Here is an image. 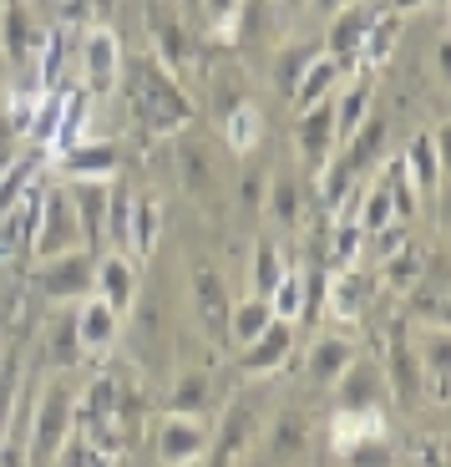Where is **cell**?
<instances>
[{
	"instance_id": "cell-20",
	"label": "cell",
	"mask_w": 451,
	"mask_h": 467,
	"mask_svg": "<svg viewBox=\"0 0 451 467\" xmlns=\"http://www.w3.org/2000/svg\"><path fill=\"white\" fill-rule=\"evenodd\" d=\"M365 300H371V275H360L355 265L335 269L324 280V305H330V320H340V326H355L365 316Z\"/></svg>"
},
{
	"instance_id": "cell-19",
	"label": "cell",
	"mask_w": 451,
	"mask_h": 467,
	"mask_svg": "<svg viewBox=\"0 0 451 467\" xmlns=\"http://www.w3.org/2000/svg\"><path fill=\"white\" fill-rule=\"evenodd\" d=\"M92 295H102L117 316L138 310V265H132V254H117V249L97 254V290Z\"/></svg>"
},
{
	"instance_id": "cell-3",
	"label": "cell",
	"mask_w": 451,
	"mask_h": 467,
	"mask_svg": "<svg viewBox=\"0 0 451 467\" xmlns=\"http://www.w3.org/2000/svg\"><path fill=\"white\" fill-rule=\"evenodd\" d=\"M310 452H314L310 417H304L300 407H284V411H274V421L264 427V437L249 447L243 467H304Z\"/></svg>"
},
{
	"instance_id": "cell-41",
	"label": "cell",
	"mask_w": 451,
	"mask_h": 467,
	"mask_svg": "<svg viewBox=\"0 0 451 467\" xmlns=\"http://www.w3.org/2000/svg\"><path fill=\"white\" fill-rule=\"evenodd\" d=\"M385 432V411H335L330 417V447H345L355 437H381Z\"/></svg>"
},
{
	"instance_id": "cell-57",
	"label": "cell",
	"mask_w": 451,
	"mask_h": 467,
	"mask_svg": "<svg viewBox=\"0 0 451 467\" xmlns=\"http://www.w3.org/2000/svg\"><path fill=\"white\" fill-rule=\"evenodd\" d=\"M183 5H203V0H183Z\"/></svg>"
},
{
	"instance_id": "cell-2",
	"label": "cell",
	"mask_w": 451,
	"mask_h": 467,
	"mask_svg": "<svg viewBox=\"0 0 451 467\" xmlns=\"http://www.w3.org/2000/svg\"><path fill=\"white\" fill-rule=\"evenodd\" d=\"M71 427H77V397L71 386L61 381H46V391L36 397L31 407V437H26V467H51L56 452L67 447Z\"/></svg>"
},
{
	"instance_id": "cell-46",
	"label": "cell",
	"mask_w": 451,
	"mask_h": 467,
	"mask_svg": "<svg viewBox=\"0 0 451 467\" xmlns=\"http://www.w3.org/2000/svg\"><path fill=\"white\" fill-rule=\"evenodd\" d=\"M36 97H41V87H15L11 97H5V128L15 132V138H26V128H31V112H36Z\"/></svg>"
},
{
	"instance_id": "cell-40",
	"label": "cell",
	"mask_w": 451,
	"mask_h": 467,
	"mask_svg": "<svg viewBox=\"0 0 451 467\" xmlns=\"http://www.w3.org/2000/svg\"><path fill=\"white\" fill-rule=\"evenodd\" d=\"M148 26H152V57H158L168 71H178V67L188 61V36H183V26L168 21V16H158V11L148 16Z\"/></svg>"
},
{
	"instance_id": "cell-29",
	"label": "cell",
	"mask_w": 451,
	"mask_h": 467,
	"mask_svg": "<svg viewBox=\"0 0 451 467\" xmlns=\"http://www.w3.org/2000/svg\"><path fill=\"white\" fill-rule=\"evenodd\" d=\"M320 41H290V47H279L274 67H269V82H274L279 97H294V87H300V77L310 71V61L320 57Z\"/></svg>"
},
{
	"instance_id": "cell-47",
	"label": "cell",
	"mask_w": 451,
	"mask_h": 467,
	"mask_svg": "<svg viewBox=\"0 0 451 467\" xmlns=\"http://www.w3.org/2000/svg\"><path fill=\"white\" fill-rule=\"evenodd\" d=\"M203 11H209V26L219 41H233L239 36V21H243V0H203Z\"/></svg>"
},
{
	"instance_id": "cell-48",
	"label": "cell",
	"mask_w": 451,
	"mask_h": 467,
	"mask_svg": "<svg viewBox=\"0 0 451 467\" xmlns=\"http://www.w3.org/2000/svg\"><path fill=\"white\" fill-rule=\"evenodd\" d=\"M15 386H21V366L0 361V437H5V427H11V407H15Z\"/></svg>"
},
{
	"instance_id": "cell-42",
	"label": "cell",
	"mask_w": 451,
	"mask_h": 467,
	"mask_svg": "<svg viewBox=\"0 0 451 467\" xmlns=\"http://www.w3.org/2000/svg\"><path fill=\"white\" fill-rule=\"evenodd\" d=\"M279 275H284V259H279L274 244H254V259H249V295H264L279 285Z\"/></svg>"
},
{
	"instance_id": "cell-56",
	"label": "cell",
	"mask_w": 451,
	"mask_h": 467,
	"mask_svg": "<svg viewBox=\"0 0 451 467\" xmlns=\"http://www.w3.org/2000/svg\"><path fill=\"white\" fill-rule=\"evenodd\" d=\"M5 71H11V67H5V57H0V77H5Z\"/></svg>"
},
{
	"instance_id": "cell-51",
	"label": "cell",
	"mask_w": 451,
	"mask_h": 467,
	"mask_svg": "<svg viewBox=\"0 0 451 467\" xmlns=\"http://www.w3.org/2000/svg\"><path fill=\"white\" fill-rule=\"evenodd\" d=\"M416 452H421V457H416L421 467H446V457H441V442H421Z\"/></svg>"
},
{
	"instance_id": "cell-52",
	"label": "cell",
	"mask_w": 451,
	"mask_h": 467,
	"mask_svg": "<svg viewBox=\"0 0 451 467\" xmlns=\"http://www.w3.org/2000/svg\"><path fill=\"white\" fill-rule=\"evenodd\" d=\"M340 5H355V0H304V11H320V16H335Z\"/></svg>"
},
{
	"instance_id": "cell-21",
	"label": "cell",
	"mask_w": 451,
	"mask_h": 467,
	"mask_svg": "<svg viewBox=\"0 0 451 467\" xmlns=\"http://www.w3.org/2000/svg\"><path fill=\"white\" fill-rule=\"evenodd\" d=\"M350 361H355V340L330 330V336H320L310 346V356H304V376H310V386H335Z\"/></svg>"
},
{
	"instance_id": "cell-10",
	"label": "cell",
	"mask_w": 451,
	"mask_h": 467,
	"mask_svg": "<svg viewBox=\"0 0 451 467\" xmlns=\"http://www.w3.org/2000/svg\"><path fill=\"white\" fill-rule=\"evenodd\" d=\"M411 350H416L421 386L431 391L436 407H446V376H451V336H446V326H416L411 330Z\"/></svg>"
},
{
	"instance_id": "cell-45",
	"label": "cell",
	"mask_w": 451,
	"mask_h": 467,
	"mask_svg": "<svg viewBox=\"0 0 451 467\" xmlns=\"http://www.w3.org/2000/svg\"><path fill=\"white\" fill-rule=\"evenodd\" d=\"M51 361H56L61 371L81 361V346H77V310H71V316H61L56 326H51Z\"/></svg>"
},
{
	"instance_id": "cell-16",
	"label": "cell",
	"mask_w": 451,
	"mask_h": 467,
	"mask_svg": "<svg viewBox=\"0 0 451 467\" xmlns=\"http://www.w3.org/2000/svg\"><path fill=\"white\" fill-rule=\"evenodd\" d=\"M294 350V326L290 320H269V330H259L249 346H239V371L243 376H269L290 361Z\"/></svg>"
},
{
	"instance_id": "cell-35",
	"label": "cell",
	"mask_w": 451,
	"mask_h": 467,
	"mask_svg": "<svg viewBox=\"0 0 451 467\" xmlns=\"http://www.w3.org/2000/svg\"><path fill=\"white\" fill-rule=\"evenodd\" d=\"M178 168H183V188L193 193V199H209L213 193V158L209 148L198 138H183L178 142Z\"/></svg>"
},
{
	"instance_id": "cell-1",
	"label": "cell",
	"mask_w": 451,
	"mask_h": 467,
	"mask_svg": "<svg viewBox=\"0 0 451 467\" xmlns=\"http://www.w3.org/2000/svg\"><path fill=\"white\" fill-rule=\"evenodd\" d=\"M132 112H138V122L148 132H183L188 122H193V102H188V92L178 87V71H168L158 57H138L132 61Z\"/></svg>"
},
{
	"instance_id": "cell-15",
	"label": "cell",
	"mask_w": 451,
	"mask_h": 467,
	"mask_svg": "<svg viewBox=\"0 0 451 467\" xmlns=\"http://www.w3.org/2000/svg\"><path fill=\"white\" fill-rule=\"evenodd\" d=\"M117 340V310L102 300V295H87L77 300V346H81V361H102Z\"/></svg>"
},
{
	"instance_id": "cell-44",
	"label": "cell",
	"mask_w": 451,
	"mask_h": 467,
	"mask_svg": "<svg viewBox=\"0 0 451 467\" xmlns=\"http://www.w3.org/2000/svg\"><path fill=\"white\" fill-rule=\"evenodd\" d=\"M416 275H421V254H416L411 244L395 249L391 259H381V280L391 285V290H405V285H416Z\"/></svg>"
},
{
	"instance_id": "cell-11",
	"label": "cell",
	"mask_w": 451,
	"mask_h": 467,
	"mask_svg": "<svg viewBox=\"0 0 451 467\" xmlns=\"http://www.w3.org/2000/svg\"><path fill=\"white\" fill-rule=\"evenodd\" d=\"M335 411H385V376H381V361H350L345 376H340L335 386Z\"/></svg>"
},
{
	"instance_id": "cell-17",
	"label": "cell",
	"mask_w": 451,
	"mask_h": 467,
	"mask_svg": "<svg viewBox=\"0 0 451 467\" xmlns=\"http://www.w3.org/2000/svg\"><path fill=\"white\" fill-rule=\"evenodd\" d=\"M61 158V173L67 178H117V168H122V142H112V138H81V142H71V148H61L56 152Z\"/></svg>"
},
{
	"instance_id": "cell-33",
	"label": "cell",
	"mask_w": 451,
	"mask_h": 467,
	"mask_svg": "<svg viewBox=\"0 0 451 467\" xmlns=\"http://www.w3.org/2000/svg\"><path fill=\"white\" fill-rule=\"evenodd\" d=\"M274 310H269L264 295H249V300H233L229 305V346H249L259 330H269Z\"/></svg>"
},
{
	"instance_id": "cell-5",
	"label": "cell",
	"mask_w": 451,
	"mask_h": 467,
	"mask_svg": "<svg viewBox=\"0 0 451 467\" xmlns=\"http://www.w3.org/2000/svg\"><path fill=\"white\" fill-rule=\"evenodd\" d=\"M67 249H87V244H81V229H77V209H71V199H67V183H46L31 254L36 259H51V254H67Z\"/></svg>"
},
{
	"instance_id": "cell-6",
	"label": "cell",
	"mask_w": 451,
	"mask_h": 467,
	"mask_svg": "<svg viewBox=\"0 0 451 467\" xmlns=\"http://www.w3.org/2000/svg\"><path fill=\"white\" fill-rule=\"evenodd\" d=\"M122 67H128V57H122V41H117L112 26L107 21L87 26V31H81V82H87V92L92 97L112 92Z\"/></svg>"
},
{
	"instance_id": "cell-30",
	"label": "cell",
	"mask_w": 451,
	"mask_h": 467,
	"mask_svg": "<svg viewBox=\"0 0 451 467\" xmlns=\"http://www.w3.org/2000/svg\"><path fill=\"white\" fill-rule=\"evenodd\" d=\"M162 239V203L158 199H132V223H128V254L148 259Z\"/></svg>"
},
{
	"instance_id": "cell-23",
	"label": "cell",
	"mask_w": 451,
	"mask_h": 467,
	"mask_svg": "<svg viewBox=\"0 0 451 467\" xmlns=\"http://www.w3.org/2000/svg\"><path fill=\"white\" fill-rule=\"evenodd\" d=\"M330 31H324L320 47L330 51L335 61H350L360 51V36H365V21H371V5H340L335 16H324Z\"/></svg>"
},
{
	"instance_id": "cell-7",
	"label": "cell",
	"mask_w": 451,
	"mask_h": 467,
	"mask_svg": "<svg viewBox=\"0 0 451 467\" xmlns=\"http://www.w3.org/2000/svg\"><path fill=\"white\" fill-rule=\"evenodd\" d=\"M381 376L395 407H416L421 397V371H416V350H411V326L395 320L385 330V356H381Z\"/></svg>"
},
{
	"instance_id": "cell-26",
	"label": "cell",
	"mask_w": 451,
	"mask_h": 467,
	"mask_svg": "<svg viewBox=\"0 0 451 467\" xmlns=\"http://www.w3.org/2000/svg\"><path fill=\"white\" fill-rule=\"evenodd\" d=\"M405 173H411V183H416V193H431V188L441 183V138L431 128H421L416 138L405 142Z\"/></svg>"
},
{
	"instance_id": "cell-9",
	"label": "cell",
	"mask_w": 451,
	"mask_h": 467,
	"mask_svg": "<svg viewBox=\"0 0 451 467\" xmlns=\"http://www.w3.org/2000/svg\"><path fill=\"white\" fill-rule=\"evenodd\" d=\"M41 26H36L31 5L26 0H0V57H5V67H31L36 51H41Z\"/></svg>"
},
{
	"instance_id": "cell-36",
	"label": "cell",
	"mask_w": 451,
	"mask_h": 467,
	"mask_svg": "<svg viewBox=\"0 0 451 467\" xmlns=\"http://www.w3.org/2000/svg\"><path fill=\"white\" fill-rule=\"evenodd\" d=\"M128 223H132V188L122 178L107 183V229H102V244H112L117 254H128Z\"/></svg>"
},
{
	"instance_id": "cell-37",
	"label": "cell",
	"mask_w": 451,
	"mask_h": 467,
	"mask_svg": "<svg viewBox=\"0 0 451 467\" xmlns=\"http://www.w3.org/2000/svg\"><path fill=\"white\" fill-rule=\"evenodd\" d=\"M41 163H46V152H41V148L5 163V173H0V213H11L15 203H21V193L36 183V178H41Z\"/></svg>"
},
{
	"instance_id": "cell-13",
	"label": "cell",
	"mask_w": 451,
	"mask_h": 467,
	"mask_svg": "<svg viewBox=\"0 0 451 467\" xmlns=\"http://www.w3.org/2000/svg\"><path fill=\"white\" fill-rule=\"evenodd\" d=\"M193 305H198V320H203V330H209L213 340H229V285H223V275L209 265V259H193Z\"/></svg>"
},
{
	"instance_id": "cell-18",
	"label": "cell",
	"mask_w": 451,
	"mask_h": 467,
	"mask_svg": "<svg viewBox=\"0 0 451 467\" xmlns=\"http://www.w3.org/2000/svg\"><path fill=\"white\" fill-rule=\"evenodd\" d=\"M112 183V178H107ZM107 183L102 178H67V199L77 209V229L87 249H102V229H107Z\"/></svg>"
},
{
	"instance_id": "cell-14",
	"label": "cell",
	"mask_w": 451,
	"mask_h": 467,
	"mask_svg": "<svg viewBox=\"0 0 451 467\" xmlns=\"http://www.w3.org/2000/svg\"><path fill=\"white\" fill-rule=\"evenodd\" d=\"M294 142H300L304 163H310L314 173L335 158V102H330V97L304 107V112H294Z\"/></svg>"
},
{
	"instance_id": "cell-49",
	"label": "cell",
	"mask_w": 451,
	"mask_h": 467,
	"mask_svg": "<svg viewBox=\"0 0 451 467\" xmlns=\"http://www.w3.org/2000/svg\"><path fill=\"white\" fill-rule=\"evenodd\" d=\"M411 316H416V326H446V295H411Z\"/></svg>"
},
{
	"instance_id": "cell-24",
	"label": "cell",
	"mask_w": 451,
	"mask_h": 467,
	"mask_svg": "<svg viewBox=\"0 0 451 467\" xmlns=\"http://www.w3.org/2000/svg\"><path fill=\"white\" fill-rule=\"evenodd\" d=\"M340 77H345V61H335L330 51H320V57L310 61V71L300 77V87H294V112H304V107L324 102V97H335L340 92Z\"/></svg>"
},
{
	"instance_id": "cell-8",
	"label": "cell",
	"mask_w": 451,
	"mask_h": 467,
	"mask_svg": "<svg viewBox=\"0 0 451 467\" xmlns=\"http://www.w3.org/2000/svg\"><path fill=\"white\" fill-rule=\"evenodd\" d=\"M213 442V427L209 417H183V411H168L158 421V462L162 467H183V462H198Z\"/></svg>"
},
{
	"instance_id": "cell-31",
	"label": "cell",
	"mask_w": 451,
	"mask_h": 467,
	"mask_svg": "<svg viewBox=\"0 0 451 467\" xmlns=\"http://www.w3.org/2000/svg\"><path fill=\"white\" fill-rule=\"evenodd\" d=\"M330 102H335V148H345V142L360 132V122L371 117V87L350 82L345 92H335Z\"/></svg>"
},
{
	"instance_id": "cell-54",
	"label": "cell",
	"mask_w": 451,
	"mask_h": 467,
	"mask_svg": "<svg viewBox=\"0 0 451 467\" xmlns=\"http://www.w3.org/2000/svg\"><path fill=\"white\" fill-rule=\"evenodd\" d=\"M87 5H92L97 21H107V16H112V0H87Z\"/></svg>"
},
{
	"instance_id": "cell-32",
	"label": "cell",
	"mask_w": 451,
	"mask_h": 467,
	"mask_svg": "<svg viewBox=\"0 0 451 467\" xmlns=\"http://www.w3.org/2000/svg\"><path fill=\"white\" fill-rule=\"evenodd\" d=\"M259 138H264V112H259L254 102H239L229 117H223V142H229V152L249 158V152L259 148Z\"/></svg>"
},
{
	"instance_id": "cell-25",
	"label": "cell",
	"mask_w": 451,
	"mask_h": 467,
	"mask_svg": "<svg viewBox=\"0 0 451 467\" xmlns=\"http://www.w3.org/2000/svg\"><path fill=\"white\" fill-rule=\"evenodd\" d=\"M213 407H219L213 371H183L168 391V411H183V417H209Z\"/></svg>"
},
{
	"instance_id": "cell-39",
	"label": "cell",
	"mask_w": 451,
	"mask_h": 467,
	"mask_svg": "<svg viewBox=\"0 0 451 467\" xmlns=\"http://www.w3.org/2000/svg\"><path fill=\"white\" fill-rule=\"evenodd\" d=\"M61 107H67V87H51V92L36 97V112H31V128H26V138H31L41 152L51 148V138H56V128H61Z\"/></svg>"
},
{
	"instance_id": "cell-43",
	"label": "cell",
	"mask_w": 451,
	"mask_h": 467,
	"mask_svg": "<svg viewBox=\"0 0 451 467\" xmlns=\"http://www.w3.org/2000/svg\"><path fill=\"white\" fill-rule=\"evenodd\" d=\"M360 223L355 219H335V229H330V265L335 269H350L355 265V254H360Z\"/></svg>"
},
{
	"instance_id": "cell-55",
	"label": "cell",
	"mask_w": 451,
	"mask_h": 467,
	"mask_svg": "<svg viewBox=\"0 0 451 467\" xmlns=\"http://www.w3.org/2000/svg\"><path fill=\"white\" fill-rule=\"evenodd\" d=\"M183 467H209V457H198V462H183Z\"/></svg>"
},
{
	"instance_id": "cell-22",
	"label": "cell",
	"mask_w": 451,
	"mask_h": 467,
	"mask_svg": "<svg viewBox=\"0 0 451 467\" xmlns=\"http://www.w3.org/2000/svg\"><path fill=\"white\" fill-rule=\"evenodd\" d=\"M41 199H46V183L36 178L21 193V203H15L11 213H0V249H5V254H11V249H31L36 219H41Z\"/></svg>"
},
{
	"instance_id": "cell-50",
	"label": "cell",
	"mask_w": 451,
	"mask_h": 467,
	"mask_svg": "<svg viewBox=\"0 0 451 467\" xmlns=\"http://www.w3.org/2000/svg\"><path fill=\"white\" fill-rule=\"evenodd\" d=\"M421 5H446V0H375L371 11H395V16H405V11H421Z\"/></svg>"
},
{
	"instance_id": "cell-53",
	"label": "cell",
	"mask_w": 451,
	"mask_h": 467,
	"mask_svg": "<svg viewBox=\"0 0 451 467\" xmlns=\"http://www.w3.org/2000/svg\"><path fill=\"white\" fill-rule=\"evenodd\" d=\"M294 11H304V0H274V16H279V21H294Z\"/></svg>"
},
{
	"instance_id": "cell-4",
	"label": "cell",
	"mask_w": 451,
	"mask_h": 467,
	"mask_svg": "<svg viewBox=\"0 0 451 467\" xmlns=\"http://www.w3.org/2000/svg\"><path fill=\"white\" fill-rule=\"evenodd\" d=\"M36 290L56 305H77L97 290V249H67V254L41 259L36 269Z\"/></svg>"
},
{
	"instance_id": "cell-27",
	"label": "cell",
	"mask_w": 451,
	"mask_h": 467,
	"mask_svg": "<svg viewBox=\"0 0 451 467\" xmlns=\"http://www.w3.org/2000/svg\"><path fill=\"white\" fill-rule=\"evenodd\" d=\"M264 209H269V223H274L279 234L300 229V219H304V188L294 183V173H274V183H269V193H264Z\"/></svg>"
},
{
	"instance_id": "cell-38",
	"label": "cell",
	"mask_w": 451,
	"mask_h": 467,
	"mask_svg": "<svg viewBox=\"0 0 451 467\" xmlns=\"http://www.w3.org/2000/svg\"><path fill=\"white\" fill-rule=\"evenodd\" d=\"M335 467H401L391 437H355V442L335 447Z\"/></svg>"
},
{
	"instance_id": "cell-28",
	"label": "cell",
	"mask_w": 451,
	"mask_h": 467,
	"mask_svg": "<svg viewBox=\"0 0 451 467\" xmlns=\"http://www.w3.org/2000/svg\"><path fill=\"white\" fill-rule=\"evenodd\" d=\"M401 26H405V16H395V11H371V21H365V36H360V51H355V57L365 61V67H381V61H391L395 41H401Z\"/></svg>"
},
{
	"instance_id": "cell-34",
	"label": "cell",
	"mask_w": 451,
	"mask_h": 467,
	"mask_svg": "<svg viewBox=\"0 0 451 467\" xmlns=\"http://www.w3.org/2000/svg\"><path fill=\"white\" fill-rule=\"evenodd\" d=\"M304 305H310V275H300V269L284 265V275H279V285L269 290V310H274V320H300Z\"/></svg>"
},
{
	"instance_id": "cell-12",
	"label": "cell",
	"mask_w": 451,
	"mask_h": 467,
	"mask_svg": "<svg viewBox=\"0 0 451 467\" xmlns=\"http://www.w3.org/2000/svg\"><path fill=\"white\" fill-rule=\"evenodd\" d=\"M254 447V401L249 397H233L223 407V421L213 432V462L209 467H239Z\"/></svg>"
}]
</instances>
